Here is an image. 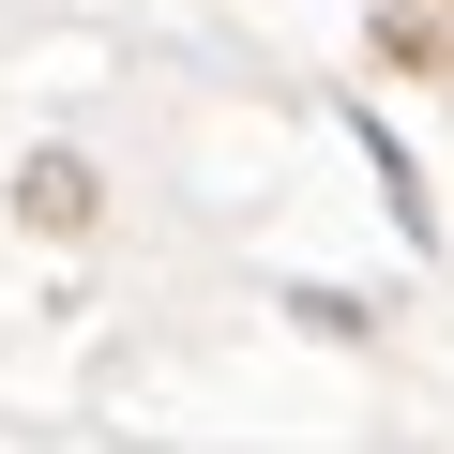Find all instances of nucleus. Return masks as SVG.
Listing matches in <instances>:
<instances>
[{
	"label": "nucleus",
	"mask_w": 454,
	"mask_h": 454,
	"mask_svg": "<svg viewBox=\"0 0 454 454\" xmlns=\"http://www.w3.org/2000/svg\"><path fill=\"white\" fill-rule=\"evenodd\" d=\"M16 197H31V227H76V212H91V167H76V152H46Z\"/></svg>",
	"instance_id": "1"
}]
</instances>
